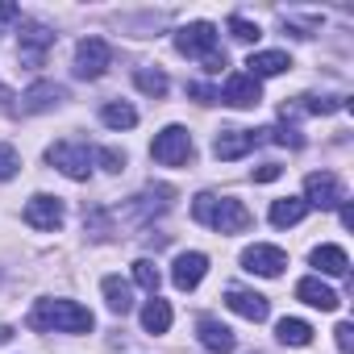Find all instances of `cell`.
<instances>
[{
  "mask_svg": "<svg viewBox=\"0 0 354 354\" xmlns=\"http://www.w3.org/2000/svg\"><path fill=\"white\" fill-rule=\"evenodd\" d=\"M192 217H196L201 225L217 230V234H246L250 221H254L242 201H234V196H213V192H201V196L192 201Z\"/></svg>",
  "mask_w": 354,
  "mask_h": 354,
  "instance_id": "1",
  "label": "cell"
},
{
  "mask_svg": "<svg viewBox=\"0 0 354 354\" xmlns=\"http://www.w3.org/2000/svg\"><path fill=\"white\" fill-rule=\"evenodd\" d=\"M34 329H59V333H88L96 325V317L88 308H80L75 300H38V308L30 313Z\"/></svg>",
  "mask_w": 354,
  "mask_h": 354,
  "instance_id": "2",
  "label": "cell"
},
{
  "mask_svg": "<svg viewBox=\"0 0 354 354\" xmlns=\"http://www.w3.org/2000/svg\"><path fill=\"white\" fill-rule=\"evenodd\" d=\"M150 154L162 167H184V162H192V133L184 125H167L162 133H154Z\"/></svg>",
  "mask_w": 354,
  "mask_h": 354,
  "instance_id": "3",
  "label": "cell"
},
{
  "mask_svg": "<svg viewBox=\"0 0 354 354\" xmlns=\"http://www.w3.org/2000/svg\"><path fill=\"white\" fill-rule=\"evenodd\" d=\"M175 46H180V55L201 59V63H209V59L221 55V50H217V26H209V21H192V26H184L180 34H175Z\"/></svg>",
  "mask_w": 354,
  "mask_h": 354,
  "instance_id": "4",
  "label": "cell"
},
{
  "mask_svg": "<svg viewBox=\"0 0 354 354\" xmlns=\"http://www.w3.org/2000/svg\"><path fill=\"white\" fill-rule=\"evenodd\" d=\"M113 63V46L104 38H84L75 46V75L80 80H100Z\"/></svg>",
  "mask_w": 354,
  "mask_h": 354,
  "instance_id": "5",
  "label": "cell"
},
{
  "mask_svg": "<svg viewBox=\"0 0 354 354\" xmlns=\"http://www.w3.org/2000/svg\"><path fill=\"white\" fill-rule=\"evenodd\" d=\"M46 158L67 175V180H88V171H92V150L84 142H59L46 150Z\"/></svg>",
  "mask_w": 354,
  "mask_h": 354,
  "instance_id": "6",
  "label": "cell"
},
{
  "mask_svg": "<svg viewBox=\"0 0 354 354\" xmlns=\"http://www.w3.org/2000/svg\"><path fill=\"white\" fill-rule=\"evenodd\" d=\"M304 205H317V209H337V205H346V188L337 184V175H329V171H313L308 180H304Z\"/></svg>",
  "mask_w": 354,
  "mask_h": 354,
  "instance_id": "7",
  "label": "cell"
},
{
  "mask_svg": "<svg viewBox=\"0 0 354 354\" xmlns=\"http://www.w3.org/2000/svg\"><path fill=\"white\" fill-rule=\"evenodd\" d=\"M55 46V34L46 30V26H38V21H26L21 26V63L30 67V71H38L42 63H46V50Z\"/></svg>",
  "mask_w": 354,
  "mask_h": 354,
  "instance_id": "8",
  "label": "cell"
},
{
  "mask_svg": "<svg viewBox=\"0 0 354 354\" xmlns=\"http://www.w3.org/2000/svg\"><path fill=\"white\" fill-rule=\"evenodd\" d=\"M205 275H209V254H201V250L180 254V259H175V267H171V283L180 288V292L201 288V279H205Z\"/></svg>",
  "mask_w": 354,
  "mask_h": 354,
  "instance_id": "9",
  "label": "cell"
},
{
  "mask_svg": "<svg viewBox=\"0 0 354 354\" xmlns=\"http://www.w3.org/2000/svg\"><path fill=\"white\" fill-rule=\"evenodd\" d=\"M242 267L250 271V275H267V279H275L283 267H288V254L279 250V246H250V250H242Z\"/></svg>",
  "mask_w": 354,
  "mask_h": 354,
  "instance_id": "10",
  "label": "cell"
},
{
  "mask_svg": "<svg viewBox=\"0 0 354 354\" xmlns=\"http://www.w3.org/2000/svg\"><path fill=\"white\" fill-rule=\"evenodd\" d=\"M63 217H67V209H63V201H59V196H34V201L26 205V221H30L34 230H42V234L59 230V225H63Z\"/></svg>",
  "mask_w": 354,
  "mask_h": 354,
  "instance_id": "11",
  "label": "cell"
},
{
  "mask_svg": "<svg viewBox=\"0 0 354 354\" xmlns=\"http://www.w3.org/2000/svg\"><path fill=\"white\" fill-rule=\"evenodd\" d=\"M196 337H201V346H205L209 354H234V346H238L234 329L221 325L217 317H201V321H196Z\"/></svg>",
  "mask_w": 354,
  "mask_h": 354,
  "instance_id": "12",
  "label": "cell"
},
{
  "mask_svg": "<svg viewBox=\"0 0 354 354\" xmlns=\"http://www.w3.org/2000/svg\"><path fill=\"white\" fill-rule=\"evenodd\" d=\"M230 109H254V104H263V88H259V80H250V75H230L225 80V92H217Z\"/></svg>",
  "mask_w": 354,
  "mask_h": 354,
  "instance_id": "13",
  "label": "cell"
},
{
  "mask_svg": "<svg viewBox=\"0 0 354 354\" xmlns=\"http://www.w3.org/2000/svg\"><path fill=\"white\" fill-rule=\"evenodd\" d=\"M254 146H259L254 129H221V133H217V142H213V154H217L221 162H234V158L250 154Z\"/></svg>",
  "mask_w": 354,
  "mask_h": 354,
  "instance_id": "14",
  "label": "cell"
},
{
  "mask_svg": "<svg viewBox=\"0 0 354 354\" xmlns=\"http://www.w3.org/2000/svg\"><path fill=\"white\" fill-rule=\"evenodd\" d=\"M225 304H230L238 317H246V321H267V313H271L267 296L246 292V288H230V292H225Z\"/></svg>",
  "mask_w": 354,
  "mask_h": 354,
  "instance_id": "15",
  "label": "cell"
},
{
  "mask_svg": "<svg viewBox=\"0 0 354 354\" xmlns=\"http://www.w3.org/2000/svg\"><path fill=\"white\" fill-rule=\"evenodd\" d=\"M246 67H250V71H246L250 80H271V75H283V71L292 67V59H288L283 50H259V55L246 59Z\"/></svg>",
  "mask_w": 354,
  "mask_h": 354,
  "instance_id": "16",
  "label": "cell"
},
{
  "mask_svg": "<svg viewBox=\"0 0 354 354\" xmlns=\"http://www.w3.org/2000/svg\"><path fill=\"white\" fill-rule=\"evenodd\" d=\"M296 296H300L304 304L321 308V313H333V308L342 304V296H337L333 288H325L321 279H300V283H296Z\"/></svg>",
  "mask_w": 354,
  "mask_h": 354,
  "instance_id": "17",
  "label": "cell"
},
{
  "mask_svg": "<svg viewBox=\"0 0 354 354\" xmlns=\"http://www.w3.org/2000/svg\"><path fill=\"white\" fill-rule=\"evenodd\" d=\"M313 267L317 271H325V275H350V259H346V250L342 246H333V242H325V246H317L313 250Z\"/></svg>",
  "mask_w": 354,
  "mask_h": 354,
  "instance_id": "18",
  "label": "cell"
},
{
  "mask_svg": "<svg viewBox=\"0 0 354 354\" xmlns=\"http://www.w3.org/2000/svg\"><path fill=\"white\" fill-rule=\"evenodd\" d=\"M63 96H67V92H63L59 84H34V88L21 96V109H26V113H46V109H55Z\"/></svg>",
  "mask_w": 354,
  "mask_h": 354,
  "instance_id": "19",
  "label": "cell"
},
{
  "mask_svg": "<svg viewBox=\"0 0 354 354\" xmlns=\"http://www.w3.org/2000/svg\"><path fill=\"white\" fill-rule=\"evenodd\" d=\"M304 217H308V205H304L300 196H283V201H275V205H271V225H279V230L300 225Z\"/></svg>",
  "mask_w": 354,
  "mask_h": 354,
  "instance_id": "20",
  "label": "cell"
},
{
  "mask_svg": "<svg viewBox=\"0 0 354 354\" xmlns=\"http://www.w3.org/2000/svg\"><path fill=\"white\" fill-rule=\"evenodd\" d=\"M104 304L125 317V313L133 308V288H129L121 275H104Z\"/></svg>",
  "mask_w": 354,
  "mask_h": 354,
  "instance_id": "21",
  "label": "cell"
},
{
  "mask_svg": "<svg viewBox=\"0 0 354 354\" xmlns=\"http://www.w3.org/2000/svg\"><path fill=\"white\" fill-rule=\"evenodd\" d=\"M142 329H146V333H167V329H171V304L154 296V300L142 308Z\"/></svg>",
  "mask_w": 354,
  "mask_h": 354,
  "instance_id": "22",
  "label": "cell"
},
{
  "mask_svg": "<svg viewBox=\"0 0 354 354\" xmlns=\"http://www.w3.org/2000/svg\"><path fill=\"white\" fill-rule=\"evenodd\" d=\"M275 337H279L283 346H308V342H313V325H308V321H296V317H283V321L275 325Z\"/></svg>",
  "mask_w": 354,
  "mask_h": 354,
  "instance_id": "23",
  "label": "cell"
},
{
  "mask_svg": "<svg viewBox=\"0 0 354 354\" xmlns=\"http://www.w3.org/2000/svg\"><path fill=\"white\" fill-rule=\"evenodd\" d=\"M100 121H104L109 129H133V125H138V113H133L129 104L113 100V104H104V109H100Z\"/></svg>",
  "mask_w": 354,
  "mask_h": 354,
  "instance_id": "24",
  "label": "cell"
},
{
  "mask_svg": "<svg viewBox=\"0 0 354 354\" xmlns=\"http://www.w3.org/2000/svg\"><path fill=\"white\" fill-rule=\"evenodd\" d=\"M133 84H138L146 96H154V100H158V96H167V88H171V84H167V75H162L158 67H154V71H150V67H138V71H133Z\"/></svg>",
  "mask_w": 354,
  "mask_h": 354,
  "instance_id": "25",
  "label": "cell"
},
{
  "mask_svg": "<svg viewBox=\"0 0 354 354\" xmlns=\"http://www.w3.org/2000/svg\"><path fill=\"white\" fill-rule=\"evenodd\" d=\"M133 279H138V288H146L150 296H154L158 283H162V275H158V267H154L150 259H138V263H133Z\"/></svg>",
  "mask_w": 354,
  "mask_h": 354,
  "instance_id": "26",
  "label": "cell"
},
{
  "mask_svg": "<svg viewBox=\"0 0 354 354\" xmlns=\"http://www.w3.org/2000/svg\"><path fill=\"white\" fill-rule=\"evenodd\" d=\"M17 167H21V154H17L9 142H0V180H13Z\"/></svg>",
  "mask_w": 354,
  "mask_h": 354,
  "instance_id": "27",
  "label": "cell"
},
{
  "mask_svg": "<svg viewBox=\"0 0 354 354\" xmlns=\"http://www.w3.org/2000/svg\"><path fill=\"white\" fill-rule=\"evenodd\" d=\"M230 34H234V42H259V26L254 21H246V17H230Z\"/></svg>",
  "mask_w": 354,
  "mask_h": 354,
  "instance_id": "28",
  "label": "cell"
},
{
  "mask_svg": "<svg viewBox=\"0 0 354 354\" xmlns=\"http://www.w3.org/2000/svg\"><path fill=\"white\" fill-rule=\"evenodd\" d=\"M100 167H104V171H121V167H125V154L113 150V146H104V150H100Z\"/></svg>",
  "mask_w": 354,
  "mask_h": 354,
  "instance_id": "29",
  "label": "cell"
},
{
  "mask_svg": "<svg viewBox=\"0 0 354 354\" xmlns=\"http://www.w3.org/2000/svg\"><path fill=\"white\" fill-rule=\"evenodd\" d=\"M279 175H283L279 162H263V167L254 171V184H271V180H279Z\"/></svg>",
  "mask_w": 354,
  "mask_h": 354,
  "instance_id": "30",
  "label": "cell"
},
{
  "mask_svg": "<svg viewBox=\"0 0 354 354\" xmlns=\"http://www.w3.org/2000/svg\"><path fill=\"white\" fill-rule=\"evenodd\" d=\"M188 96H196L201 104H217V100H221V96H217L209 84H188Z\"/></svg>",
  "mask_w": 354,
  "mask_h": 354,
  "instance_id": "31",
  "label": "cell"
},
{
  "mask_svg": "<svg viewBox=\"0 0 354 354\" xmlns=\"http://www.w3.org/2000/svg\"><path fill=\"white\" fill-rule=\"evenodd\" d=\"M333 333H337V350H342V354H350V333H354V329H350V325L342 321V325H337Z\"/></svg>",
  "mask_w": 354,
  "mask_h": 354,
  "instance_id": "32",
  "label": "cell"
},
{
  "mask_svg": "<svg viewBox=\"0 0 354 354\" xmlns=\"http://www.w3.org/2000/svg\"><path fill=\"white\" fill-rule=\"evenodd\" d=\"M337 209H342V225H346V230H354V205L346 201V205H337Z\"/></svg>",
  "mask_w": 354,
  "mask_h": 354,
  "instance_id": "33",
  "label": "cell"
},
{
  "mask_svg": "<svg viewBox=\"0 0 354 354\" xmlns=\"http://www.w3.org/2000/svg\"><path fill=\"white\" fill-rule=\"evenodd\" d=\"M17 17H21L17 5H0V21H17Z\"/></svg>",
  "mask_w": 354,
  "mask_h": 354,
  "instance_id": "34",
  "label": "cell"
},
{
  "mask_svg": "<svg viewBox=\"0 0 354 354\" xmlns=\"http://www.w3.org/2000/svg\"><path fill=\"white\" fill-rule=\"evenodd\" d=\"M9 337H13V329H9V325H0V346H5Z\"/></svg>",
  "mask_w": 354,
  "mask_h": 354,
  "instance_id": "35",
  "label": "cell"
}]
</instances>
